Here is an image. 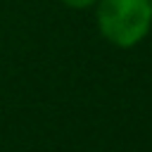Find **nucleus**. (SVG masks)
<instances>
[{
  "label": "nucleus",
  "instance_id": "f257e3e1",
  "mask_svg": "<svg viewBox=\"0 0 152 152\" xmlns=\"http://www.w3.org/2000/svg\"><path fill=\"white\" fill-rule=\"evenodd\" d=\"M95 17L100 33L116 48L138 45L152 28L150 0H97Z\"/></svg>",
  "mask_w": 152,
  "mask_h": 152
},
{
  "label": "nucleus",
  "instance_id": "f03ea898",
  "mask_svg": "<svg viewBox=\"0 0 152 152\" xmlns=\"http://www.w3.org/2000/svg\"><path fill=\"white\" fill-rule=\"evenodd\" d=\"M66 7H74V10H86V7H93L97 0H62Z\"/></svg>",
  "mask_w": 152,
  "mask_h": 152
},
{
  "label": "nucleus",
  "instance_id": "7ed1b4c3",
  "mask_svg": "<svg viewBox=\"0 0 152 152\" xmlns=\"http://www.w3.org/2000/svg\"><path fill=\"white\" fill-rule=\"evenodd\" d=\"M150 5H152V0H150Z\"/></svg>",
  "mask_w": 152,
  "mask_h": 152
}]
</instances>
